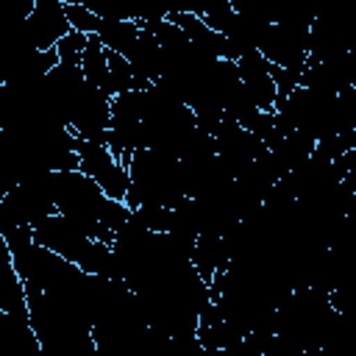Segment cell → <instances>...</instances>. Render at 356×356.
I'll list each match as a JSON object with an SVG mask.
<instances>
[{
	"label": "cell",
	"mask_w": 356,
	"mask_h": 356,
	"mask_svg": "<svg viewBox=\"0 0 356 356\" xmlns=\"http://www.w3.org/2000/svg\"><path fill=\"white\" fill-rule=\"evenodd\" d=\"M81 72L89 83L100 86L108 92V61H106V47L100 44V39L95 33L86 36V44L81 50Z\"/></svg>",
	"instance_id": "13"
},
{
	"label": "cell",
	"mask_w": 356,
	"mask_h": 356,
	"mask_svg": "<svg viewBox=\"0 0 356 356\" xmlns=\"http://www.w3.org/2000/svg\"><path fill=\"white\" fill-rule=\"evenodd\" d=\"M83 44H86V33L70 28V33L61 36V39L56 42L58 61H81V50H83Z\"/></svg>",
	"instance_id": "19"
},
{
	"label": "cell",
	"mask_w": 356,
	"mask_h": 356,
	"mask_svg": "<svg viewBox=\"0 0 356 356\" xmlns=\"http://www.w3.org/2000/svg\"><path fill=\"white\" fill-rule=\"evenodd\" d=\"M95 36L100 39V44L106 50L114 53H128V47L134 44V39L139 36V22L136 19H100Z\"/></svg>",
	"instance_id": "12"
},
{
	"label": "cell",
	"mask_w": 356,
	"mask_h": 356,
	"mask_svg": "<svg viewBox=\"0 0 356 356\" xmlns=\"http://www.w3.org/2000/svg\"><path fill=\"white\" fill-rule=\"evenodd\" d=\"M6 83V72H3V64H0V86Z\"/></svg>",
	"instance_id": "22"
},
{
	"label": "cell",
	"mask_w": 356,
	"mask_h": 356,
	"mask_svg": "<svg viewBox=\"0 0 356 356\" xmlns=\"http://www.w3.org/2000/svg\"><path fill=\"white\" fill-rule=\"evenodd\" d=\"M61 3H72V6H89L92 0H61Z\"/></svg>",
	"instance_id": "21"
},
{
	"label": "cell",
	"mask_w": 356,
	"mask_h": 356,
	"mask_svg": "<svg viewBox=\"0 0 356 356\" xmlns=\"http://www.w3.org/2000/svg\"><path fill=\"white\" fill-rule=\"evenodd\" d=\"M234 61H236L239 83H242L248 100L259 111H273V106L278 100V89H275L273 75H270V61L259 50H245Z\"/></svg>",
	"instance_id": "7"
},
{
	"label": "cell",
	"mask_w": 356,
	"mask_h": 356,
	"mask_svg": "<svg viewBox=\"0 0 356 356\" xmlns=\"http://www.w3.org/2000/svg\"><path fill=\"white\" fill-rule=\"evenodd\" d=\"M86 8L100 19H134V0H92Z\"/></svg>",
	"instance_id": "16"
},
{
	"label": "cell",
	"mask_w": 356,
	"mask_h": 356,
	"mask_svg": "<svg viewBox=\"0 0 356 356\" xmlns=\"http://www.w3.org/2000/svg\"><path fill=\"white\" fill-rule=\"evenodd\" d=\"M25 25H28V33H31L36 50L56 47V42L70 33V22H67L61 0H36Z\"/></svg>",
	"instance_id": "8"
},
{
	"label": "cell",
	"mask_w": 356,
	"mask_h": 356,
	"mask_svg": "<svg viewBox=\"0 0 356 356\" xmlns=\"http://www.w3.org/2000/svg\"><path fill=\"white\" fill-rule=\"evenodd\" d=\"M14 3H17V6H19L25 14H31V8L36 6V0H14Z\"/></svg>",
	"instance_id": "20"
},
{
	"label": "cell",
	"mask_w": 356,
	"mask_h": 356,
	"mask_svg": "<svg viewBox=\"0 0 356 356\" xmlns=\"http://www.w3.org/2000/svg\"><path fill=\"white\" fill-rule=\"evenodd\" d=\"M189 261L195 264V270L200 273V278L209 284V281L214 278V273L225 270L228 261H231V256H228V245H225L222 234H197Z\"/></svg>",
	"instance_id": "10"
},
{
	"label": "cell",
	"mask_w": 356,
	"mask_h": 356,
	"mask_svg": "<svg viewBox=\"0 0 356 356\" xmlns=\"http://www.w3.org/2000/svg\"><path fill=\"white\" fill-rule=\"evenodd\" d=\"M53 211H56V206H53V200L42 189L19 181L0 200V228L3 225H14V222H22V225L36 228Z\"/></svg>",
	"instance_id": "6"
},
{
	"label": "cell",
	"mask_w": 356,
	"mask_h": 356,
	"mask_svg": "<svg viewBox=\"0 0 356 356\" xmlns=\"http://www.w3.org/2000/svg\"><path fill=\"white\" fill-rule=\"evenodd\" d=\"M111 120V95L89 81L81 83V89L67 103V125L75 134V139L106 145V131Z\"/></svg>",
	"instance_id": "3"
},
{
	"label": "cell",
	"mask_w": 356,
	"mask_h": 356,
	"mask_svg": "<svg viewBox=\"0 0 356 356\" xmlns=\"http://www.w3.org/2000/svg\"><path fill=\"white\" fill-rule=\"evenodd\" d=\"M186 195L184 186V164L175 153L161 147H139L128 159V192L122 203L128 209L136 206H178Z\"/></svg>",
	"instance_id": "1"
},
{
	"label": "cell",
	"mask_w": 356,
	"mask_h": 356,
	"mask_svg": "<svg viewBox=\"0 0 356 356\" xmlns=\"http://www.w3.org/2000/svg\"><path fill=\"white\" fill-rule=\"evenodd\" d=\"M75 150L81 156L78 170L86 172L111 200H122L128 192V167L106 145H97V142L75 139Z\"/></svg>",
	"instance_id": "4"
},
{
	"label": "cell",
	"mask_w": 356,
	"mask_h": 356,
	"mask_svg": "<svg viewBox=\"0 0 356 356\" xmlns=\"http://www.w3.org/2000/svg\"><path fill=\"white\" fill-rule=\"evenodd\" d=\"M0 356H42V345L28 320L0 309Z\"/></svg>",
	"instance_id": "9"
},
{
	"label": "cell",
	"mask_w": 356,
	"mask_h": 356,
	"mask_svg": "<svg viewBox=\"0 0 356 356\" xmlns=\"http://www.w3.org/2000/svg\"><path fill=\"white\" fill-rule=\"evenodd\" d=\"M106 61H108V95H120V92H131V89H145L147 83L139 81L128 64V58L122 53L106 50Z\"/></svg>",
	"instance_id": "14"
},
{
	"label": "cell",
	"mask_w": 356,
	"mask_h": 356,
	"mask_svg": "<svg viewBox=\"0 0 356 356\" xmlns=\"http://www.w3.org/2000/svg\"><path fill=\"white\" fill-rule=\"evenodd\" d=\"M50 200L70 220H100L108 195L81 170H50Z\"/></svg>",
	"instance_id": "2"
},
{
	"label": "cell",
	"mask_w": 356,
	"mask_h": 356,
	"mask_svg": "<svg viewBox=\"0 0 356 356\" xmlns=\"http://www.w3.org/2000/svg\"><path fill=\"white\" fill-rule=\"evenodd\" d=\"M64 14H67V22L72 31H81V33H95L97 25H100V17L95 11H89L86 6H72V3H64Z\"/></svg>",
	"instance_id": "17"
},
{
	"label": "cell",
	"mask_w": 356,
	"mask_h": 356,
	"mask_svg": "<svg viewBox=\"0 0 356 356\" xmlns=\"http://www.w3.org/2000/svg\"><path fill=\"white\" fill-rule=\"evenodd\" d=\"M125 58H128L134 75L139 81H145V83H150V81H156L161 75V47L153 39V33H147L142 28H139V36L134 39V44L128 47Z\"/></svg>",
	"instance_id": "11"
},
{
	"label": "cell",
	"mask_w": 356,
	"mask_h": 356,
	"mask_svg": "<svg viewBox=\"0 0 356 356\" xmlns=\"http://www.w3.org/2000/svg\"><path fill=\"white\" fill-rule=\"evenodd\" d=\"M309 28H292V25H278L270 22L261 31V39L256 44V50L273 64V67H284L292 72H300L306 58H309Z\"/></svg>",
	"instance_id": "5"
},
{
	"label": "cell",
	"mask_w": 356,
	"mask_h": 356,
	"mask_svg": "<svg viewBox=\"0 0 356 356\" xmlns=\"http://www.w3.org/2000/svg\"><path fill=\"white\" fill-rule=\"evenodd\" d=\"M134 211L147 231H170V225H172V209H167V206L147 203V206H136Z\"/></svg>",
	"instance_id": "15"
},
{
	"label": "cell",
	"mask_w": 356,
	"mask_h": 356,
	"mask_svg": "<svg viewBox=\"0 0 356 356\" xmlns=\"http://www.w3.org/2000/svg\"><path fill=\"white\" fill-rule=\"evenodd\" d=\"M167 14H170L167 0H134L136 22H159V19H167Z\"/></svg>",
	"instance_id": "18"
}]
</instances>
